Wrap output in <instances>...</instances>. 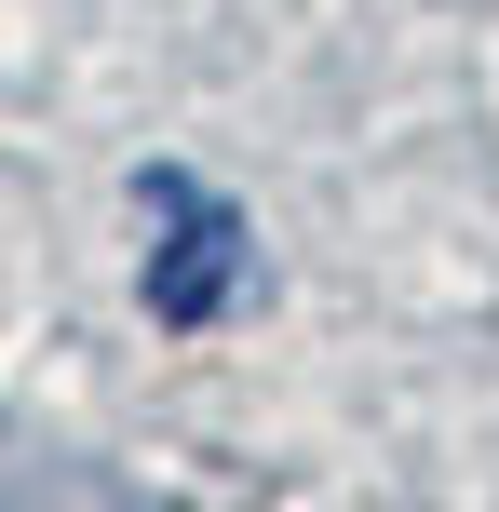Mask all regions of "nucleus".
<instances>
[{
    "instance_id": "nucleus-1",
    "label": "nucleus",
    "mask_w": 499,
    "mask_h": 512,
    "mask_svg": "<svg viewBox=\"0 0 499 512\" xmlns=\"http://www.w3.org/2000/svg\"><path fill=\"white\" fill-rule=\"evenodd\" d=\"M149 216H162V243H149V310L162 324H216L230 310V283H243V216L230 203H203L189 176H149Z\"/></svg>"
}]
</instances>
